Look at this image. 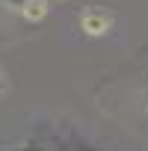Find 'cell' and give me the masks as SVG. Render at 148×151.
<instances>
[{
  "label": "cell",
  "mask_w": 148,
  "mask_h": 151,
  "mask_svg": "<svg viewBox=\"0 0 148 151\" xmlns=\"http://www.w3.org/2000/svg\"><path fill=\"white\" fill-rule=\"evenodd\" d=\"M80 21H83V27H86V33H92V36H98V33H104V30L110 27V21H113V15H110L107 9H86Z\"/></svg>",
  "instance_id": "obj_1"
},
{
  "label": "cell",
  "mask_w": 148,
  "mask_h": 151,
  "mask_svg": "<svg viewBox=\"0 0 148 151\" xmlns=\"http://www.w3.org/2000/svg\"><path fill=\"white\" fill-rule=\"evenodd\" d=\"M27 3H30V6L24 9V15H27L30 21H33V18H42V15H45V0H27Z\"/></svg>",
  "instance_id": "obj_2"
}]
</instances>
